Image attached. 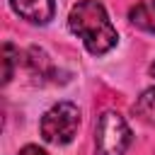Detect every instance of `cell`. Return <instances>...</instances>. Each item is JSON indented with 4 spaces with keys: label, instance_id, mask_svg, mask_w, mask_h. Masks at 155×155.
Wrapping results in <instances>:
<instances>
[{
    "label": "cell",
    "instance_id": "1",
    "mask_svg": "<svg viewBox=\"0 0 155 155\" xmlns=\"http://www.w3.org/2000/svg\"><path fill=\"white\" fill-rule=\"evenodd\" d=\"M68 29L82 41L87 53L97 58L107 56L119 44V31L99 0H78L68 12Z\"/></svg>",
    "mask_w": 155,
    "mask_h": 155
},
{
    "label": "cell",
    "instance_id": "5",
    "mask_svg": "<svg viewBox=\"0 0 155 155\" xmlns=\"http://www.w3.org/2000/svg\"><path fill=\"white\" fill-rule=\"evenodd\" d=\"M128 22L145 34H155V0L136 2L128 10Z\"/></svg>",
    "mask_w": 155,
    "mask_h": 155
},
{
    "label": "cell",
    "instance_id": "8",
    "mask_svg": "<svg viewBox=\"0 0 155 155\" xmlns=\"http://www.w3.org/2000/svg\"><path fill=\"white\" fill-rule=\"evenodd\" d=\"M17 155H48L44 148H39V145H34V143H29V145H24Z\"/></svg>",
    "mask_w": 155,
    "mask_h": 155
},
{
    "label": "cell",
    "instance_id": "3",
    "mask_svg": "<svg viewBox=\"0 0 155 155\" xmlns=\"http://www.w3.org/2000/svg\"><path fill=\"white\" fill-rule=\"evenodd\" d=\"M80 131V109L73 102H56L39 121V133L48 145H68Z\"/></svg>",
    "mask_w": 155,
    "mask_h": 155
},
{
    "label": "cell",
    "instance_id": "6",
    "mask_svg": "<svg viewBox=\"0 0 155 155\" xmlns=\"http://www.w3.org/2000/svg\"><path fill=\"white\" fill-rule=\"evenodd\" d=\"M133 111L138 116H143L145 121H155V85L148 87L145 92H140V97L133 104Z\"/></svg>",
    "mask_w": 155,
    "mask_h": 155
},
{
    "label": "cell",
    "instance_id": "9",
    "mask_svg": "<svg viewBox=\"0 0 155 155\" xmlns=\"http://www.w3.org/2000/svg\"><path fill=\"white\" fill-rule=\"evenodd\" d=\"M148 73H150V78H155V61L150 63V68H148Z\"/></svg>",
    "mask_w": 155,
    "mask_h": 155
},
{
    "label": "cell",
    "instance_id": "2",
    "mask_svg": "<svg viewBox=\"0 0 155 155\" xmlns=\"http://www.w3.org/2000/svg\"><path fill=\"white\" fill-rule=\"evenodd\" d=\"M133 143L128 121L116 109H104L94 126V155H126Z\"/></svg>",
    "mask_w": 155,
    "mask_h": 155
},
{
    "label": "cell",
    "instance_id": "4",
    "mask_svg": "<svg viewBox=\"0 0 155 155\" xmlns=\"http://www.w3.org/2000/svg\"><path fill=\"white\" fill-rule=\"evenodd\" d=\"M12 12L29 24H48L56 17V0H10Z\"/></svg>",
    "mask_w": 155,
    "mask_h": 155
},
{
    "label": "cell",
    "instance_id": "7",
    "mask_svg": "<svg viewBox=\"0 0 155 155\" xmlns=\"http://www.w3.org/2000/svg\"><path fill=\"white\" fill-rule=\"evenodd\" d=\"M19 63V48H15L10 41L2 44V85H7L15 78V65Z\"/></svg>",
    "mask_w": 155,
    "mask_h": 155
}]
</instances>
